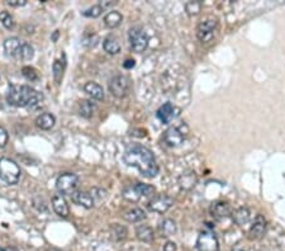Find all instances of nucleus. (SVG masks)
Instances as JSON below:
<instances>
[{"mask_svg":"<svg viewBox=\"0 0 285 251\" xmlns=\"http://www.w3.org/2000/svg\"><path fill=\"white\" fill-rule=\"evenodd\" d=\"M4 51L8 56L21 61H29L35 56V48L31 43L19 40L18 37H9L4 41Z\"/></svg>","mask_w":285,"mask_h":251,"instance_id":"3","label":"nucleus"},{"mask_svg":"<svg viewBox=\"0 0 285 251\" xmlns=\"http://www.w3.org/2000/svg\"><path fill=\"white\" fill-rule=\"evenodd\" d=\"M176 223L174 219L166 218L160 223V231H161L162 236H172L176 233Z\"/></svg>","mask_w":285,"mask_h":251,"instance_id":"25","label":"nucleus"},{"mask_svg":"<svg viewBox=\"0 0 285 251\" xmlns=\"http://www.w3.org/2000/svg\"><path fill=\"white\" fill-rule=\"evenodd\" d=\"M211 213L217 219L227 218L228 216L232 214V209H231L230 204L226 202H217L211 207Z\"/></svg>","mask_w":285,"mask_h":251,"instance_id":"15","label":"nucleus"},{"mask_svg":"<svg viewBox=\"0 0 285 251\" xmlns=\"http://www.w3.org/2000/svg\"><path fill=\"white\" fill-rule=\"evenodd\" d=\"M97 106L91 101H81L79 103V114L84 118H90L94 114Z\"/></svg>","mask_w":285,"mask_h":251,"instance_id":"24","label":"nucleus"},{"mask_svg":"<svg viewBox=\"0 0 285 251\" xmlns=\"http://www.w3.org/2000/svg\"><path fill=\"white\" fill-rule=\"evenodd\" d=\"M217 26H218V22L216 18H207L202 21L198 26V31H197L199 41L204 43L209 42L216 33Z\"/></svg>","mask_w":285,"mask_h":251,"instance_id":"9","label":"nucleus"},{"mask_svg":"<svg viewBox=\"0 0 285 251\" xmlns=\"http://www.w3.org/2000/svg\"><path fill=\"white\" fill-rule=\"evenodd\" d=\"M174 112H175V108H174V106H172V103L167 102V103L162 104V106L157 109L156 116H157V118L160 119L162 123L167 124V123H170L172 119H174V117H175Z\"/></svg>","mask_w":285,"mask_h":251,"instance_id":"16","label":"nucleus"},{"mask_svg":"<svg viewBox=\"0 0 285 251\" xmlns=\"http://www.w3.org/2000/svg\"><path fill=\"white\" fill-rule=\"evenodd\" d=\"M123 160L128 166L138 169L141 175L155 178L158 174V165L152 151L142 145H131L124 151Z\"/></svg>","mask_w":285,"mask_h":251,"instance_id":"1","label":"nucleus"},{"mask_svg":"<svg viewBox=\"0 0 285 251\" xmlns=\"http://www.w3.org/2000/svg\"><path fill=\"white\" fill-rule=\"evenodd\" d=\"M85 93H87L92 99L95 101H103L104 99V90L98 82L95 81H89L85 84L84 87Z\"/></svg>","mask_w":285,"mask_h":251,"instance_id":"19","label":"nucleus"},{"mask_svg":"<svg viewBox=\"0 0 285 251\" xmlns=\"http://www.w3.org/2000/svg\"><path fill=\"white\" fill-rule=\"evenodd\" d=\"M123 218L128 222H140L142 219L146 218V213L143 212V209L138 208V207H135V208H131L123 214Z\"/></svg>","mask_w":285,"mask_h":251,"instance_id":"21","label":"nucleus"},{"mask_svg":"<svg viewBox=\"0 0 285 251\" xmlns=\"http://www.w3.org/2000/svg\"><path fill=\"white\" fill-rule=\"evenodd\" d=\"M122 21H123V16H122L119 12L112 11L104 17V23L108 28H117V27L121 26Z\"/></svg>","mask_w":285,"mask_h":251,"instance_id":"22","label":"nucleus"},{"mask_svg":"<svg viewBox=\"0 0 285 251\" xmlns=\"http://www.w3.org/2000/svg\"><path fill=\"white\" fill-rule=\"evenodd\" d=\"M7 4L11 7H24L27 4V0H8Z\"/></svg>","mask_w":285,"mask_h":251,"instance_id":"34","label":"nucleus"},{"mask_svg":"<svg viewBox=\"0 0 285 251\" xmlns=\"http://www.w3.org/2000/svg\"><path fill=\"white\" fill-rule=\"evenodd\" d=\"M116 4H117V2H103V3H101V6H102V8L106 9V8H109V7L116 6Z\"/></svg>","mask_w":285,"mask_h":251,"instance_id":"37","label":"nucleus"},{"mask_svg":"<svg viewBox=\"0 0 285 251\" xmlns=\"http://www.w3.org/2000/svg\"><path fill=\"white\" fill-rule=\"evenodd\" d=\"M233 251H243V250H233Z\"/></svg>","mask_w":285,"mask_h":251,"instance_id":"40","label":"nucleus"},{"mask_svg":"<svg viewBox=\"0 0 285 251\" xmlns=\"http://www.w3.org/2000/svg\"><path fill=\"white\" fill-rule=\"evenodd\" d=\"M164 251H176V243L172 241H167L164 246Z\"/></svg>","mask_w":285,"mask_h":251,"instance_id":"35","label":"nucleus"},{"mask_svg":"<svg viewBox=\"0 0 285 251\" xmlns=\"http://www.w3.org/2000/svg\"><path fill=\"white\" fill-rule=\"evenodd\" d=\"M187 133H189V127L185 123H181L180 126H174V127H170L169 130L165 131L164 136H162V142L167 147L174 148L184 142Z\"/></svg>","mask_w":285,"mask_h":251,"instance_id":"5","label":"nucleus"},{"mask_svg":"<svg viewBox=\"0 0 285 251\" xmlns=\"http://www.w3.org/2000/svg\"><path fill=\"white\" fill-rule=\"evenodd\" d=\"M79 177L74 173H63L56 180V188L61 196L71 197L77 191Z\"/></svg>","mask_w":285,"mask_h":251,"instance_id":"6","label":"nucleus"},{"mask_svg":"<svg viewBox=\"0 0 285 251\" xmlns=\"http://www.w3.org/2000/svg\"><path fill=\"white\" fill-rule=\"evenodd\" d=\"M198 183V175L193 170H186L177 179V184L182 191H192Z\"/></svg>","mask_w":285,"mask_h":251,"instance_id":"12","label":"nucleus"},{"mask_svg":"<svg viewBox=\"0 0 285 251\" xmlns=\"http://www.w3.org/2000/svg\"><path fill=\"white\" fill-rule=\"evenodd\" d=\"M128 38H130L131 48L135 52L141 53L147 48L148 46V37L143 29L140 27H133L128 31Z\"/></svg>","mask_w":285,"mask_h":251,"instance_id":"7","label":"nucleus"},{"mask_svg":"<svg viewBox=\"0 0 285 251\" xmlns=\"http://www.w3.org/2000/svg\"><path fill=\"white\" fill-rule=\"evenodd\" d=\"M52 208L58 216L63 217V218H66L70 214V209L69 206H67L66 199L63 198V196H61L60 193L55 194V196L52 197Z\"/></svg>","mask_w":285,"mask_h":251,"instance_id":"13","label":"nucleus"},{"mask_svg":"<svg viewBox=\"0 0 285 251\" xmlns=\"http://www.w3.org/2000/svg\"><path fill=\"white\" fill-rule=\"evenodd\" d=\"M172 204H174V201H172L171 197L166 196V194H158V196H155L151 199L150 203H148V208L156 212V213H165L171 208Z\"/></svg>","mask_w":285,"mask_h":251,"instance_id":"11","label":"nucleus"},{"mask_svg":"<svg viewBox=\"0 0 285 251\" xmlns=\"http://www.w3.org/2000/svg\"><path fill=\"white\" fill-rule=\"evenodd\" d=\"M55 123H56V118L55 116L51 113H43L36 118V126H37L38 128H41V130H45V131L51 130V128L55 126Z\"/></svg>","mask_w":285,"mask_h":251,"instance_id":"20","label":"nucleus"},{"mask_svg":"<svg viewBox=\"0 0 285 251\" xmlns=\"http://www.w3.org/2000/svg\"><path fill=\"white\" fill-rule=\"evenodd\" d=\"M22 72H23V76L26 77L27 80H29V81H38V79H40L38 72L31 66H24L23 69H22Z\"/></svg>","mask_w":285,"mask_h":251,"instance_id":"31","label":"nucleus"},{"mask_svg":"<svg viewBox=\"0 0 285 251\" xmlns=\"http://www.w3.org/2000/svg\"><path fill=\"white\" fill-rule=\"evenodd\" d=\"M197 248L199 251H218V238L212 231H202L197 240Z\"/></svg>","mask_w":285,"mask_h":251,"instance_id":"10","label":"nucleus"},{"mask_svg":"<svg viewBox=\"0 0 285 251\" xmlns=\"http://www.w3.org/2000/svg\"><path fill=\"white\" fill-rule=\"evenodd\" d=\"M132 189L138 198H140V197H150L152 196L153 192H155V188H153L152 185L145 184V183H137V184L133 185Z\"/></svg>","mask_w":285,"mask_h":251,"instance_id":"23","label":"nucleus"},{"mask_svg":"<svg viewBox=\"0 0 285 251\" xmlns=\"http://www.w3.org/2000/svg\"><path fill=\"white\" fill-rule=\"evenodd\" d=\"M265 231H266V222H265V218L262 216H257L253 225L251 226L250 235L252 238H260L264 236Z\"/></svg>","mask_w":285,"mask_h":251,"instance_id":"18","label":"nucleus"},{"mask_svg":"<svg viewBox=\"0 0 285 251\" xmlns=\"http://www.w3.org/2000/svg\"><path fill=\"white\" fill-rule=\"evenodd\" d=\"M0 251H6L3 247H0Z\"/></svg>","mask_w":285,"mask_h":251,"instance_id":"39","label":"nucleus"},{"mask_svg":"<svg viewBox=\"0 0 285 251\" xmlns=\"http://www.w3.org/2000/svg\"><path fill=\"white\" fill-rule=\"evenodd\" d=\"M131 88L130 77L124 76V75H118L114 76L109 82V92L113 94L116 98H124L128 94Z\"/></svg>","mask_w":285,"mask_h":251,"instance_id":"8","label":"nucleus"},{"mask_svg":"<svg viewBox=\"0 0 285 251\" xmlns=\"http://www.w3.org/2000/svg\"><path fill=\"white\" fill-rule=\"evenodd\" d=\"M8 132H7V130L4 127H2L0 126V147H4V146L8 143Z\"/></svg>","mask_w":285,"mask_h":251,"instance_id":"33","label":"nucleus"},{"mask_svg":"<svg viewBox=\"0 0 285 251\" xmlns=\"http://www.w3.org/2000/svg\"><path fill=\"white\" fill-rule=\"evenodd\" d=\"M104 9L102 8L101 4H97V6H92L91 8L87 9L86 12H84L85 17H89V18H98L102 13H103Z\"/></svg>","mask_w":285,"mask_h":251,"instance_id":"32","label":"nucleus"},{"mask_svg":"<svg viewBox=\"0 0 285 251\" xmlns=\"http://www.w3.org/2000/svg\"><path fill=\"white\" fill-rule=\"evenodd\" d=\"M52 71H53V79H55V82L56 84H60L63 76V71H65V61L56 58V60L53 61Z\"/></svg>","mask_w":285,"mask_h":251,"instance_id":"26","label":"nucleus"},{"mask_svg":"<svg viewBox=\"0 0 285 251\" xmlns=\"http://www.w3.org/2000/svg\"><path fill=\"white\" fill-rule=\"evenodd\" d=\"M103 48L109 55H117V53L121 52V43H119V40L116 36L109 35L104 38Z\"/></svg>","mask_w":285,"mask_h":251,"instance_id":"17","label":"nucleus"},{"mask_svg":"<svg viewBox=\"0 0 285 251\" xmlns=\"http://www.w3.org/2000/svg\"><path fill=\"white\" fill-rule=\"evenodd\" d=\"M57 36H58V31H56L55 35H53V37H52V40L55 41V42H56V41H57Z\"/></svg>","mask_w":285,"mask_h":251,"instance_id":"38","label":"nucleus"},{"mask_svg":"<svg viewBox=\"0 0 285 251\" xmlns=\"http://www.w3.org/2000/svg\"><path fill=\"white\" fill-rule=\"evenodd\" d=\"M21 168L9 157H0V179L9 185H16L21 179Z\"/></svg>","mask_w":285,"mask_h":251,"instance_id":"4","label":"nucleus"},{"mask_svg":"<svg viewBox=\"0 0 285 251\" xmlns=\"http://www.w3.org/2000/svg\"><path fill=\"white\" fill-rule=\"evenodd\" d=\"M185 11H186L187 14H190V16H196V14H198L199 12L202 11V3L198 2V0H196V2H187V3L185 4Z\"/></svg>","mask_w":285,"mask_h":251,"instance_id":"30","label":"nucleus"},{"mask_svg":"<svg viewBox=\"0 0 285 251\" xmlns=\"http://www.w3.org/2000/svg\"><path fill=\"white\" fill-rule=\"evenodd\" d=\"M136 236L142 242H151L153 240V231L148 226H140L136 230Z\"/></svg>","mask_w":285,"mask_h":251,"instance_id":"27","label":"nucleus"},{"mask_svg":"<svg viewBox=\"0 0 285 251\" xmlns=\"http://www.w3.org/2000/svg\"><path fill=\"white\" fill-rule=\"evenodd\" d=\"M0 22H2V24H3L7 29H13L14 27H16V22H14L13 16L7 11L0 12Z\"/></svg>","mask_w":285,"mask_h":251,"instance_id":"29","label":"nucleus"},{"mask_svg":"<svg viewBox=\"0 0 285 251\" xmlns=\"http://www.w3.org/2000/svg\"><path fill=\"white\" fill-rule=\"evenodd\" d=\"M45 97L41 92L33 89L29 85H9L7 102L11 106L18 108H36L41 106Z\"/></svg>","mask_w":285,"mask_h":251,"instance_id":"2","label":"nucleus"},{"mask_svg":"<svg viewBox=\"0 0 285 251\" xmlns=\"http://www.w3.org/2000/svg\"><path fill=\"white\" fill-rule=\"evenodd\" d=\"M133 66H135V60H133V58H127V60L124 61V69H132Z\"/></svg>","mask_w":285,"mask_h":251,"instance_id":"36","label":"nucleus"},{"mask_svg":"<svg viewBox=\"0 0 285 251\" xmlns=\"http://www.w3.org/2000/svg\"><path fill=\"white\" fill-rule=\"evenodd\" d=\"M71 199L75 204L84 207V208L86 209L92 208L95 204L94 201H92L91 196H90V193H87V192L85 191H76L71 196Z\"/></svg>","mask_w":285,"mask_h":251,"instance_id":"14","label":"nucleus"},{"mask_svg":"<svg viewBox=\"0 0 285 251\" xmlns=\"http://www.w3.org/2000/svg\"><path fill=\"white\" fill-rule=\"evenodd\" d=\"M233 221L240 226L246 225V223L250 221V211H248L247 208H245V207L238 208L237 211L233 213Z\"/></svg>","mask_w":285,"mask_h":251,"instance_id":"28","label":"nucleus"}]
</instances>
